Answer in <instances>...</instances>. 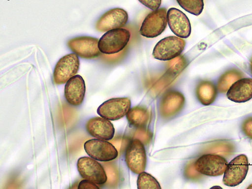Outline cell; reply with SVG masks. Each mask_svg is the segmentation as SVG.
Listing matches in <instances>:
<instances>
[{
	"instance_id": "6da1fadb",
	"label": "cell",
	"mask_w": 252,
	"mask_h": 189,
	"mask_svg": "<svg viewBox=\"0 0 252 189\" xmlns=\"http://www.w3.org/2000/svg\"><path fill=\"white\" fill-rule=\"evenodd\" d=\"M130 38V32L125 29L108 31L99 39V50L104 55L119 53L127 47Z\"/></svg>"
},
{
	"instance_id": "7a4b0ae2",
	"label": "cell",
	"mask_w": 252,
	"mask_h": 189,
	"mask_svg": "<svg viewBox=\"0 0 252 189\" xmlns=\"http://www.w3.org/2000/svg\"><path fill=\"white\" fill-rule=\"evenodd\" d=\"M186 46V42L180 37L170 36L158 42L154 48L153 55L160 61H170L181 55Z\"/></svg>"
},
{
	"instance_id": "3957f363",
	"label": "cell",
	"mask_w": 252,
	"mask_h": 189,
	"mask_svg": "<svg viewBox=\"0 0 252 189\" xmlns=\"http://www.w3.org/2000/svg\"><path fill=\"white\" fill-rule=\"evenodd\" d=\"M167 23L166 9L159 8L146 16L141 25L140 33L147 38L156 37L164 31Z\"/></svg>"
},
{
	"instance_id": "277c9868",
	"label": "cell",
	"mask_w": 252,
	"mask_h": 189,
	"mask_svg": "<svg viewBox=\"0 0 252 189\" xmlns=\"http://www.w3.org/2000/svg\"><path fill=\"white\" fill-rule=\"evenodd\" d=\"M84 149L90 157L99 161H111L118 157V152L115 146L106 140H89L84 144Z\"/></svg>"
},
{
	"instance_id": "5b68a950",
	"label": "cell",
	"mask_w": 252,
	"mask_h": 189,
	"mask_svg": "<svg viewBox=\"0 0 252 189\" xmlns=\"http://www.w3.org/2000/svg\"><path fill=\"white\" fill-rule=\"evenodd\" d=\"M78 171L83 179L97 185H103L108 181L104 167L96 160L84 157L79 158L77 163Z\"/></svg>"
},
{
	"instance_id": "8992f818",
	"label": "cell",
	"mask_w": 252,
	"mask_h": 189,
	"mask_svg": "<svg viewBox=\"0 0 252 189\" xmlns=\"http://www.w3.org/2000/svg\"><path fill=\"white\" fill-rule=\"evenodd\" d=\"M249 171L248 158L241 155L235 158L227 165L224 173L223 184L228 187H236L245 179Z\"/></svg>"
},
{
	"instance_id": "52a82bcc",
	"label": "cell",
	"mask_w": 252,
	"mask_h": 189,
	"mask_svg": "<svg viewBox=\"0 0 252 189\" xmlns=\"http://www.w3.org/2000/svg\"><path fill=\"white\" fill-rule=\"evenodd\" d=\"M131 104V100L128 97L111 98L102 103L98 108L97 113L104 119L118 120L127 115Z\"/></svg>"
},
{
	"instance_id": "ba28073f",
	"label": "cell",
	"mask_w": 252,
	"mask_h": 189,
	"mask_svg": "<svg viewBox=\"0 0 252 189\" xmlns=\"http://www.w3.org/2000/svg\"><path fill=\"white\" fill-rule=\"evenodd\" d=\"M80 61L76 54H70L61 58L54 71L53 78L56 85L66 83L78 73Z\"/></svg>"
},
{
	"instance_id": "9c48e42d",
	"label": "cell",
	"mask_w": 252,
	"mask_h": 189,
	"mask_svg": "<svg viewBox=\"0 0 252 189\" xmlns=\"http://www.w3.org/2000/svg\"><path fill=\"white\" fill-rule=\"evenodd\" d=\"M98 38L87 36H79L70 39L67 43L71 50L80 57L93 59L101 55L98 48Z\"/></svg>"
},
{
	"instance_id": "30bf717a",
	"label": "cell",
	"mask_w": 252,
	"mask_h": 189,
	"mask_svg": "<svg viewBox=\"0 0 252 189\" xmlns=\"http://www.w3.org/2000/svg\"><path fill=\"white\" fill-rule=\"evenodd\" d=\"M228 163L222 157L213 154H206L195 162L196 169L201 174L217 177L223 175Z\"/></svg>"
},
{
	"instance_id": "8fae6325",
	"label": "cell",
	"mask_w": 252,
	"mask_h": 189,
	"mask_svg": "<svg viewBox=\"0 0 252 189\" xmlns=\"http://www.w3.org/2000/svg\"><path fill=\"white\" fill-rule=\"evenodd\" d=\"M128 21V14L123 9H111L102 15L96 24V29L100 32L122 29Z\"/></svg>"
},
{
	"instance_id": "7c38bea8",
	"label": "cell",
	"mask_w": 252,
	"mask_h": 189,
	"mask_svg": "<svg viewBox=\"0 0 252 189\" xmlns=\"http://www.w3.org/2000/svg\"><path fill=\"white\" fill-rule=\"evenodd\" d=\"M126 161L130 170L140 174L145 170L147 157L143 144L138 139H134L126 150Z\"/></svg>"
},
{
	"instance_id": "4fadbf2b",
	"label": "cell",
	"mask_w": 252,
	"mask_h": 189,
	"mask_svg": "<svg viewBox=\"0 0 252 189\" xmlns=\"http://www.w3.org/2000/svg\"><path fill=\"white\" fill-rule=\"evenodd\" d=\"M167 22L172 32L178 37L187 38L191 33V25L187 15L181 10L172 8L167 12Z\"/></svg>"
},
{
	"instance_id": "5bb4252c",
	"label": "cell",
	"mask_w": 252,
	"mask_h": 189,
	"mask_svg": "<svg viewBox=\"0 0 252 189\" xmlns=\"http://www.w3.org/2000/svg\"><path fill=\"white\" fill-rule=\"evenodd\" d=\"M184 95L176 91H168L163 95L159 104V112L162 117L170 118L178 114L184 106Z\"/></svg>"
},
{
	"instance_id": "9a60e30c",
	"label": "cell",
	"mask_w": 252,
	"mask_h": 189,
	"mask_svg": "<svg viewBox=\"0 0 252 189\" xmlns=\"http://www.w3.org/2000/svg\"><path fill=\"white\" fill-rule=\"evenodd\" d=\"M86 86L83 77L76 75L66 83L64 95L67 101L73 106H79L85 99Z\"/></svg>"
},
{
	"instance_id": "2e32d148",
	"label": "cell",
	"mask_w": 252,
	"mask_h": 189,
	"mask_svg": "<svg viewBox=\"0 0 252 189\" xmlns=\"http://www.w3.org/2000/svg\"><path fill=\"white\" fill-rule=\"evenodd\" d=\"M86 129L92 136L106 141L112 140L115 133L111 122L102 117H96L90 119L86 124Z\"/></svg>"
},
{
	"instance_id": "e0dca14e",
	"label": "cell",
	"mask_w": 252,
	"mask_h": 189,
	"mask_svg": "<svg viewBox=\"0 0 252 189\" xmlns=\"http://www.w3.org/2000/svg\"><path fill=\"white\" fill-rule=\"evenodd\" d=\"M227 97L231 101L242 103L252 98V78H244L236 81L227 92Z\"/></svg>"
},
{
	"instance_id": "ac0fdd59",
	"label": "cell",
	"mask_w": 252,
	"mask_h": 189,
	"mask_svg": "<svg viewBox=\"0 0 252 189\" xmlns=\"http://www.w3.org/2000/svg\"><path fill=\"white\" fill-rule=\"evenodd\" d=\"M236 151L235 144L228 140H218L208 143L203 150L206 154H213L227 158L233 155Z\"/></svg>"
},
{
	"instance_id": "d6986e66",
	"label": "cell",
	"mask_w": 252,
	"mask_h": 189,
	"mask_svg": "<svg viewBox=\"0 0 252 189\" xmlns=\"http://www.w3.org/2000/svg\"><path fill=\"white\" fill-rule=\"evenodd\" d=\"M196 94L199 101L204 106H209L216 99L218 89L215 84L209 81H201L196 87Z\"/></svg>"
},
{
	"instance_id": "ffe728a7",
	"label": "cell",
	"mask_w": 252,
	"mask_h": 189,
	"mask_svg": "<svg viewBox=\"0 0 252 189\" xmlns=\"http://www.w3.org/2000/svg\"><path fill=\"white\" fill-rule=\"evenodd\" d=\"M243 77L244 74L239 70L233 69L227 71L219 79L218 91L221 94L227 93L234 83Z\"/></svg>"
},
{
	"instance_id": "44dd1931",
	"label": "cell",
	"mask_w": 252,
	"mask_h": 189,
	"mask_svg": "<svg viewBox=\"0 0 252 189\" xmlns=\"http://www.w3.org/2000/svg\"><path fill=\"white\" fill-rule=\"evenodd\" d=\"M150 114L148 109L142 107H136L130 109L127 114V119L134 127L143 128L148 124Z\"/></svg>"
},
{
	"instance_id": "7402d4cb",
	"label": "cell",
	"mask_w": 252,
	"mask_h": 189,
	"mask_svg": "<svg viewBox=\"0 0 252 189\" xmlns=\"http://www.w3.org/2000/svg\"><path fill=\"white\" fill-rule=\"evenodd\" d=\"M179 5L187 12L199 16L202 12L204 0H176Z\"/></svg>"
},
{
	"instance_id": "603a6c76",
	"label": "cell",
	"mask_w": 252,
	"mask_h": 189,
	"mask_svg": "<svg viewBox=\"0 0 252 189\" xmlns=\"http://www.w3.org/2000/svg\"><path fill=\"white\" fill-rule=\"evenodd\" d=\"M187 65V60L184 56L180 55L167 63L166 72L176 78L185 70Z\"/></svg>"
},
{
	"instance_id": "cb8c5ba5",
	"label": "cell",
	"mask_w": 252,
	"mask_h": 189,
	"mask_svg": "<svg viewBox=\"0 0 252 189\" xmlns=\"http://www.w3.org/2000/svg\"><path fill=\"white\" fill-rule=\"evenodd\" d=\"M137 184L139 189H161L159 183L153 176L144 172L140 174Z\"/></svg>"
},
{
	"instance_id": "d4e9b609",
	"label": "cell",
	"mask_w": 252,
	"mask_h": 189,
	"mask_svg": "<svg viewBox=\"0 0 252 189\" xmlns=\"http://www.w3.org/2000/svg\"><path fill=\"white\" fill-rule=\"evenodd\" d=\"M185 175L188 179L192 180H197L202 178V174L196 169L194 161L189 163L186 166Z\"/></svg>"
},
{
	"instance_id": "484cf974",
	"label": "cell",
	"mask_w": 252,
	"mask_h": 189,
	"mask_svg": "<svg viewBox=\"0 0 252 189\" xmlns=\"http://www.w3.org/2000/svg\"><path fill=\"white\" fill-rule=\"evenodd\" d=\"M134 138L140 140L143 144H148L152 138V134L144 127L139 128L135 132Z\"/></svg>"
},
{
	"instance_id": "4316f807",
	"label": "cell",
	"mask_w": 252,
	"mask_h": 189,
	"mask_svg": "<svg viewBox=\"0 0 252 189\" xmlns=\"http://www.w3.org/2000/svg\"><path fill=\"white\" fill-rule=\"evenodd\" d=\"M130 143V141L128 138L121 137L116 139L113 144L117 151L122 154L127 150Z\"/></svg>"
},
{
	"instance_id": "83f0119b",
	"label": "cell",
	"mask_w": 252,
	"mask_h": 189,
	"mask_svg": "<svg viewBox=\"0 0 252 189\" xmlns=\"http://www.w3.org/2000/svg\"><path fill=\"white\" fill-rule=\"evenodd\" d=\"M108 180H110V182L114 185H116L119 181V173L116 166L113 165H109L108 166Z\"/></svg>"
},
{
	"instance_id": "f1b7e54d",
	"label": "cell",
	"mask_w": 252,
	"mask_h": 189,
	"mask_svg": "<svg viewBox=\"0 0 252 189\" xmlns=\"http://www.w3.org/2000/svg\"><path fill=\"white\" fill-rule=\"evenodd\" d=\"M242 129L247 137L252 139V117L244 120L242 125Z\"/></svg>"
},
{
	"instance_id": "f546056e",
	"label": "cell",
	"mask_w": 252,
	"mask_h": 189,
	"mask_svg": "<svg viewBox=\"0 0 252 189\" xmlns=\"http://www.w3.org/2000/svg\"><path fill=\"white\" fill-rule=\"evenodd\" d=\"M144 6L152 10H156L159 8L161 0H138Z\"/></svg>"
},
{
	"instance_id": "4dcf8cb0",
	"label": "cell",
	"mask_w": 252,
	"mask_h": 189,
	"mask_svg": "<svg viewBox=\"0 0 252 189\" xmlns=\"http://www.w3.org/2000/svg\"><path fill=\"white\" fill-rule=\"evenodd\" d=\"M127 51V48L126 47L121 52L114 55H106L104 56V59L110 63H116L122 60L125 56Z\"/></svg>"
},
{
	"instance_id": "1f68e13d",
	"label": "cell",
	"mask_w": 252,
	"mask_h": 189,
	"mask_svg": "<svg viewBox=\"0 0 252 189\" xmlns=\"http://www.w3.org/2000/svg\"><path fill=\"white\" fill-rule=\"evenodd\" d=\"M79 189H99V188L93 182L85 179L82 180L79 184Z\"/></svg>"
},
{
	"instance_id": "d6a6232c",
	"label": "cell",
	"mask_w": 252,
	"mask_h": 189,
	"mask_svg": "<svg viewBox=\"0 0 252 189\" xmlns=\"http://www.w3.org/2000/svg\"><path fill=\"white\" fill-rule=\"evenodd\" d=\"M250 69H251V72H252V57L251 59V61H250Z\"/></svg>"
},
{
	"instance_id": "836d02e7",
	"label": "cell",
	"mask_w": 252,
	"mask_h": 189,
	"mask_svg": "<svg viewBox=\"0 0 252 189\" xmlns=\"http://www.w3.org/2000/svg\"><path fill=\"white\" fill-rule=\"evenodd\" d=\"M248 189H252V184L248 187Z\"/></svg>"
}]
</instances>
